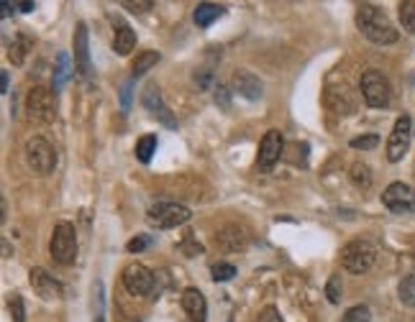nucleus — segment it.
Segmentation results:
<instances>
[{"label": "nucleus", "mask_w": 415, "mask_h": 322, "mask_svg": "<svg viewBox=\"0 0 415 322\" xmlns=\"http://www.w3.org/2000/svg\"><path fill=\"white\" fill-rule=\"evenodd\" d=\"M234 90L239 95H243L246 100H259L262 92H264V85L259 82L257 74H251V72L246 70H239L234 74Z\"/></svg>", "instance_id": "16"}, {"label": "nucleus", "mask_w": 415, "mask_h": 322, "mask_svg": "<svg viewBox=\"0 0 415 322\" xmlns=\"http://www.w3.org/2000/svg\"><path fill=\"white\" fill-rule=\"evenodd\" d=\"M72 47H75V72L82 79L93 77V62H90V33L85 24H77L75 36H72Z\"/></svg>", "instance_id": "10"}, {"label": "nucleus", "mask_w": 415, "mask_h": 322, "mask_svg": "<svg viewBox=\"0 0 415 322\" xmlns=\"http://www.w3.org/2000/svg\"><path fill=\"white\" fill-rule=\"evenodd\" d=\"M29 282H31L33 291H36L41 299H59V297H64V284L49 274L47 268H41V266L31 268V271H29Z\"/></svg>", "instance_id": "14"}, {"label": "nucleus", "mask_w": 415, "mask_h": 322, "mask_svg": "<svg viewBox=\"0 0 415 322\" xmlns=\"http://www.w3.org/2000/svg\"><path fill=\"white\" fill-rule=\"evenodd\" d=\"M216 243H218L223 251H243L246 243H249V238H246L243 228H239V225H226L223 230H218Z\"/></svg>", "instance_id": "17"}, {"label": "nucleus", "mask_w": 415, "mask_h": 322, "mask_svg": "<svg viewBox=\"0 0 415 322\" xmlns=\"http://www.w3.org/2000/svg\"><path fill=\"white\" fill-rule=\"evenodd\" d=\"M352 182L359 189H369L372 187V169L367 164H361V161L352 164Z\"/></svg>", "instance_id": "25"}, {"label": "nucleus", "mask_w": 415, "mask_h": 322, "mask_svg": "<svg viewBox=\"0 0 415 322\" xmlns=\"http://www.w3.org/2000/svg\"><path fill=\"white\" fill-rule=\"evenodd\" d=\"M410 134H413V120H410V115H400V118L395 120V128H392L390 138H387V161H390V164H398L400 159L407 154V149H410Z\"/></svg>", "instance_id": "8"}, {"label": "nucleus", "mask_w": 415, "mask_h": 322, "mask_svg": "<svg viewBox=\"0 0 415 322\" xmlns=\"http://www.w3.org/2000/svg\"><path fill=\"white\" fill-rule=\"evenodd\" d=\"M151 245V236H136V238H131L128 243H126V251L128 253H142V251H146Z\"/></svg>", "instance_id": "32"}, {"label": "nucleus", "mask_w": 415, "mask_h": 322, "mask_svg": "<svg viewBox=\"0 0 415 322\" xmlns=\"http://www.w3.org/2000/svg\"><path fill=\"white\" fill-rule=\"evenodd\" d=\"M398 297L405 307H415V274H407L398 287Z\"/></svg>", "instance_id": "24"}, {"label": "nucleus", "mask_w": 415, "mask_h": 322, "mask_svg": "<svg viewBox=\"0 0 415 322\" xmlns=\"http://www.w3.org/2000/svg\"><path fill=\"white\" fill-rule=\"evenodd\" d=\"M123 287L133 297H146L157 291V274L144 264H128L123 268Z\"/></svg>", "instance_id": "7"}, {"label": "nucleus", "mask_w": 415, "mask_h": 322, "mask_svg": "<svg viewBox=\"0 0 415 322\" xmlns=\"http://www.w3.org/2000/svg\"><path fill=\"white\" fill-rule=\"evenodd\" d=\"M282 149H285V138L282 134L277 131V128H272V131H266L264 138L259 141V154H257V164L264 169V172H269V169H274V164L280 161V156H282Z\"/></svg>", "instance_id": "11"}, {"label": "nucleus", "mask_w": 415, "mask_h": 322, "mask_svg": "<svg viewBox=\"0 0 415 322\" xmlns=\"http://www.w3.org/2000/svg\"><path fill=\"white\" fill-rule=\"evenodd\" d=\"M0 90H3V92H8V72L6 70L0 72Z\"/></svg>", "instance_id": "37"}, {"label": "nucleus", "mask_w": 415, "mask_h": 322, "mask_svg": "<svg viewBox=\"0 0 415 322\" xmlns=\"http://www.w3.org/2000/svg\"><path fill=\"white\" fill-rule=\"evenodd\" d=\"M8 309H10V320L13 322H26V305H24V297H21V294H10Z\"/></svg>", "instance_id": "28"}, {"label": "nucleus", "mask_w": 415, "mask_h": 322, "mask_svg": "<svg viewBox=\"0 0 415 322\" xmlns=\"http://www.w3.org/2000/svg\"><path fill=\"white\" fill-rule=\"evenodd\" d=\"M142 102H144V108L154 115V118L162 123L165 128H177V118L172 115V111L165 105V100H162V92H159V87L157 85H149L146 90H144V95H142Z\"/></svg>", "instance_id": "13"}, {"label": "nucleus", "mask_w": 415, "mask_h": 322, "mask_svg": "<svg viewBox=\"0 0 415 322\" xmlns=\"http://www.w3.org/2000/svg\"><path fill=\"white\" fill-rule=\"evenodd\" d=\"M361 97L369 108H387L392 100V85L379 70H367L361 74Z\"/></svg>", "instance_id": "3"}, {"label": "nucleus", "mask_w": 415, "mask_h": 322, "mask_svg": "<svg viewBox=\"0 0 415 322\" xmlns=\"http://www.w3.org/2000/svg\"><path fill=\"white\" fill-rule=\"evenodd\" d=\"M131 87H133V79L123 82V87H121V105H123V111L131 108Z\"/></svg>", "instance_id": "34"}, {"label": "nucleus", "mask_w": 415, "mask_h": 322, "mask_svg": "<svg viewBox=\"0 0 415 322\" xmlns=\"http://www.w3.org/2000/svg\"><path fill=\"white\" fill-rule=\"evenodd\" d=\"M400 24L407 33H415V0H405L400 3Z\"/></svg>", "instance_id": "26"}, {"label": "nucleus", "mask_w": 415, "mask_h": 322, "mask_svg": "<svg viewBox=\"0 0 415 322\" xmlns=\"http://www.w3.org/2000/svg\"><path fill=\"white\" fill-rule=\"evenodd\" d=\"M377 143H379V136L377 134H367V136H356L352 138V149H361V151H369V149H377Z\"/></svg>", "instance_id": "31"}, {"label": "nucleus", "mask_w": 415, "mask_h": 322, "mask_svg": "<svg viewBox=\"0 0 415 322\" xmlns=\"http://www.w3.org/2000/svg\"><path fill=\"white\" fill-rule=\"evenodd\" d=\"M13 8H18L21 13H31V10H36V3H31V0H24V3H13Z\"/></svg>", "instance_id": "36"}, {"label": "nucleus", "mask_w": 415, "mask_h": 322, "mask_svg": "<svg viewBox=\"0 0 415 322\" xmlns=\"http://www.w3.org/2000/svg\"><path fill=\"white\" fill-rule=\"evenodd\" d=\"M136 47V31H133L131 26L123 24V21H118L116 24V36H113V51L118 56H128Z\"/></svg>", "instance_id": "18"}, {"label": "nucleus", "mask_w": 415, "mask_h": 322, "mask_svg": "<svg viewBox=\"0 0 415 322\" xmlns=\"http://www.w3.org/2000/svg\"><path fill=\"white\" fill-rule=\"evenodd\" d=\"M223 13H226L223 6H216V3H197L195 10H193V21H195L197 29H208V26L216 24Z\"/></svg>", "instance_id": "19"}, {"label": "nucleus", "mask_w": 415, "mask_h": 322, "mask_svg": "<svg viewBox=\"0 0 415 322\" xmlns=\"http://www.w3.org/2000/svg\"><path fill=\"white\" fill-rule=\"evenodd\" d=\"M49 253L62 266H72L77 261V230L72 223H56L52 241H49Z\"/></svg>", "instance_id": "2"}, {"label": "nucleus", "mask_w": 415, "mask_h": 322, "mask_svg": "<svg viewBox=\"0 0 415 322\" xmlns=\"http://www.w3.org/2000/svg\"><path fill=\"white\" fill-rule=\"evenodd\" d=\"M95 322H105V320H103V314H100V317H98V320H95Z\"/></svg>", "instance_id": "38"}, {"label": "nucleus", "mask_w": 415, "mask_h": 322, "mask_svg": "<svg viewBox=\"0 0 415 322\" xmlns=\"http://www.w3.org/2000/svg\"><path fill=\"white\" fill-rule=\"evenodd\" d=\"M341 291H344V287H341V276L333 274L329 279V284H326V297H329L331 305H338V302H341Z\"/></svg>", "instance_id": "29"}, {"label": "nucleus", "mask_w": 415, "mask_h": 322, "mask_svg": "<svg viewBox=\"0 0 415 322\" xmlns=\"http://www.w3.org/2000/svg\"><path fill=\"white\" fill-rule=\"evenodd\" d=\"M33 49V41L26 36V33H18L16 39H13V44H10V51H8V59L13 64H24L26 56H29V51Z\"/></svg>", "instance_id": "21"}, {"label": "nucleus", "mask_w": 415, "mask_h": 322, "mask_svg": "<svg viewBox=\"0 0 415 322\" xmlns=\"http://www.w3.org/2000/svg\"><path fill=\"white\" fill-rule=\"evenodd\" d=\"M26 113L33 120H52L54 118V95L47 87H33L26 95Z\"/></svg>", "instance_id": "12"}, {"label": "nucleus", "mask_w": 415, "mask_h": 322, "mask_svg": "<svg viewBox=\"0 0 415 322\" xmlns=\"http://www.w3.org/2000/svg\"><path fill=\"white\" fill-rule=\"evenodd\" d=\"M257 322H285L282 314H280V309L274 305H266L262 312H259V320Z\"/></svg>", "instance_id": "33"}, {"label": "nucleus", "mask_w": 415, "mask_h": 322, "mask_svg": "<svg viewBox=\"0 0 415 322\" xmlns=\"http://www.w3.org/2000/svg\"><path fill=\"white\" fill-rule=\"evenodd\" d=\"M154 154H157V136L154 134L142 136V138L136 141V159H139L142 164H149Z\"/></svg>", "instance_id": "23"}, {"label": "nucleus", "mask_w": 415, "mask_h": 322, "mask_svg": "<svg viewBox=\"0 0 415 322\" xmlns=\"http://www.w3.org/2000/svg\"><path fill=\"white\" fill-rule=\"evenodd\" d=\"M375 259L377 251L369 241H352L341 248V264L352 274H367L369 268L375 266Z\"/></svg>", "instance_id": "6"}, {"label": "nucleus", "mask_w": 415, "mask_h": 322, "mask_svg": "<svg viewBox=\"0 0 415 322\" xmlns=\"http://www.w3.org/2000/svg\"><path fill=\"white\" fill-rule=\"evenodd\" d=\"M67 79H70V56H67V51H59V54H56V67H54V82H52L54 92H59V90L67 85Z\"/></svg>", "instance_id": "22"}, {"label": "nucleus", "mask_w": 415, "mask_h": 322, "mask_svg": "<svg viewBox=\"0 0 415 322\" xmlns=\"http://www.w3.org/2000/svg\"><path fill=\"white\" fill-rule=\"evenodd\" d=\"M159 59H162V54H159V51H154V49L139 51V54H136V59H133V64H131V79L146 74V72H149L151 67L159 62Z\"/></svg>", "instance_id": "20"}, {"label": "nucleus", "mask_w": 415, "mask_h": 322, "mask_svg": "<svg viewBox=\"0 0 415 322\" xmlns=\"http://www.w3.org/2000/svg\"><path fill=\"white\" fill-rule=\"evenodd\" d=\"M211 271H213V279H216V282H231V279L236 276L234 264H223V261H220V264H216Z\"/></svg>", "instance_id": "30"}, {"label": "nucleus", "mask_w": 415, "mask_h": 322, "mask_svg": "<svg viewBox=\"0 0 415 322\" xmlns=\"http://www.w3.org/2000/svg\"><path fill=\"white\" fill-rule=\"evenodd\" d=\"M356 26L377 47H387V44H395L400 39L398 29L390 24V18L384 16V10H379L372 3H361L356 8Z\"/></svg>", "instance_id": "1"}, {"label": "nucleus", "mask_w": 415, "mask_h": 322, "mask_svg": "<svg viewBox=\"0 0 415 322\" xmlns=\"http://www.w3.org/2000/svg\"><path fill=\"white\" fill-rule=\"evenodd\" d=\"M182 309L193 322H205L208 320V302H205L203 291L190 287L182 291Z\"/></svg>", "instance_id": "15"}, {"label": "nucleus", "mask_w": 415, "mask_h": 322, "mask_svg": "<svg viewBox=\"0 0 415 322\" xmlns=\"http://www.w3.org/2000/svg\"><path fill=\"white\" fill-rule=\"evenodd\" d=\"M382 202L395 215H407V212H415V192L402 182H392L382 192Z\"/></svg>", "instance_id": "9"}, {"label": "nucleus", "mask_w": 415, "mask_h": 322, "mask_svg": "<svg viewBox=\"0 0 415 322\" xmlns=\"http://www.w3.org/2000/svg\"><path fill=\"white\" fill-rule=\"evenodd\" d=\"M193 218V212L185 207V204H177V202H157L151 204L149 212H146V220L159 230H169V228H177V225H185L190 223Z\"/></svg>", "instance_id": "5"}, {"label": "nucleus", "mask_w": 415, "mask_h": 322, "mask_svg": "<svg viewBox=\"0 0 415 322\" xmlns=\"http://www.w3.org/2000/svg\"><path fill=\"white\" fill-rule=\"evenodd\" d=\"M24 156H26L29 169H33L36 174H52L56 169L54 146H52L47 138H41V136H33V138L26 141Z\"/></svg>", "instance_id": "4"}, {"label": "nucleus", "mask_w": 415, "mask_h": 322, "mask_svg": "<svg viewBox=\"0 0 415 322\" xmlns=\"http://www.w3.org/2000/svg\"><path fill=\"white\" fill-rule=\"evenodd\" d=\"M123 8H128L131 13H144V10H149V8H154V3H133V0H123Z\"/></svg>", "instance_id": "35"}, {"label": "nucleus", "mask_w": 415, "mask_h": 322, "mask_svg": "<svg viewBox=\"0 0 415 322\" xmlns=\"http://www.w3.org/2000/svg\"><path fill=\"white\" fill-rule=\"evenodd\" d=\"M341 322H372V312L367 305H354L344 312Z\"/></svg>", "instance_id": "27"}]
</instances>
